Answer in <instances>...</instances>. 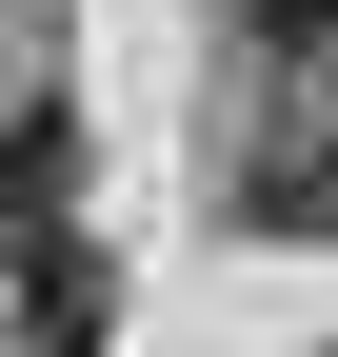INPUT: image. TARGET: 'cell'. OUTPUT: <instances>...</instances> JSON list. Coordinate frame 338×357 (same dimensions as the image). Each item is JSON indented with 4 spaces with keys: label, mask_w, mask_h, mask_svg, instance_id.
<instances>
[{
    "label": "cell",
    "mask_w": 338,
    "mask_h": 357,
    "mask_svg": "<svg viewBox=\"0 0 338 357\" xmlns=\"http://www.w3.org/2000/svg\"><path fill=\"white\" fill-rule=\"evenodd\" d=\"M259 20H279V40H299V60H338V0H259Z\"/></svg>",
    "instance_id": "cell-3"
},
{
    "label": "cell",
    "mask_w": 338,
    "mask_h": 357,
    "mask_svg": "<svg viewBox=\"0 0 338 357\" xmlns=\"http://www.w3.org/2000/svg\"><path fill=\"white\" fill-rule=\"evenodd\" d=\"M20 278H0V318H20V357H100V318H119V278H100V238L80 218H20Z\"/></svg>",
    "instance_id": "cell-1"
},
{
    "label": "cell",
    "mask_w": 338,
    "mask_h": 357,
    "mask_svg": "<svg viewBox=\"0 0 338 357\" xmlns=\"http://www.w3.org/2000/svg\"><path fill=\"white\" fill-rule=\"evenodd\" d=\"M259 238H338V139H299V159L259 178Z\"/></svg>",
    "instance_id": "cell-2"
}]
</instances>
